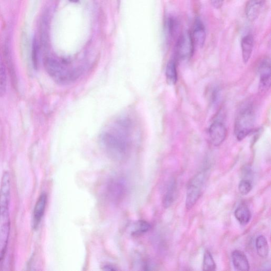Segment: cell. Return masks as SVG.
<instances>
[{
    "instance_id": "cell-1",
    "label": "cell",
    "mask_w": 271,
    "mask_h": 271,
    "mask_svg": "<svg viewBox=\"0 0 271 271\" xmlns=\"http://www.w3.org/2000/svg\"><path fill=\"white\" fill-rule=\"evenodd\" d=\"M132 127L127 118H119L105 128L100 137L104 151L114 161H124L130 154L132 147Z\"/></svg>"
},
{
    "instance_id": "cell-2",
    "label": "cell",
    "mask_w": 271,
    "mask_h": 271,
    "mask_svg": "<svg viewBox=\"0 0 271 271\" xmlns=\"http://www.w3.org/2000/svg\"><path fill=\"white\" fill-rule=\"evenodd\" d=\"M44 66L50 76L57 83L66 84L77 79L81 74L79 68H74L66 60L48 57Z\"/></svg>"
},
{
    "instance_id": "cell-3",
    "label": "cell",
    "mask_w": 271,
    "mask_h": 271,
    "mask_svg": "<svg viewBox=\"0 0 271 271\" xmlns=\"http://www.w3.org/2000/svg\"><path fill=\"white\" fill-rule=\"evenodd\" d=\"M255 116L253 107L251 105L241 109L237 114L234 125V133L237 139L242 141L254 129Z\"/></svg>"
},
{
    "instance_id": "cell-4",
    "label": "cell",
    "mask_w": 271,
    "mask_h": 271,
    "mask_svg": "<svg viewBox=\"0 0 271 271\" xmlns=\"http://www.w3.org/2000/svg\"><path fill=\"white\" fill-rule=\"evenodd\" d=\"M208 172L203 170L195 174L190 180L187 189L186 207L190 210L196 204L202 193Z\"/></svg>"
},
{
    "instance_id": "cell-5",
    "label": "cell",
    "mask_w": 271,
    "mask_h": 271,
    "mask_svg": "<svg viewBox=\"0 0 271 271\" xmlns=\"http://www.w3.org/2000/svg\"><path fill=\"white\" fill-rule=\"evenodd\" d=\"M128 192L127 180L123 177L117 176L110 178L105 187V195L111 202L115 204L122 202Z\"/></svg>"
},
{
    "instance_id": "cell-6",
    "label": "cell",
    "mask_w": 271,
    "mask_h": 271,
    "mask_svg": "<svg viewBox=\"0 0 271 271\" xmlns=\"http://www.w3.org/2000/svg\"><path fill=\"white\" fill-rule=\"evenodd\" d=\"M9 205L0 204V262L6 255L10 232Z\"/></svg>"
},
{
    "instance_id": "cell-7",
    "label": "cell",
    "mask_w": 271,
    "mask_h": 271,
    "mask_svg": "<svg viewBox=\"0 0 271 271\" xmlns=\"http://www.w3.org/2000/svg\"><path fill=\"white\" fill-rule=\"evenodd\" d=\"M194 43L191 33L185 32L180 34L175 45V55L178 61H187L192 56L194 53Z\"/></svg>"
},
{
    "instance_id": "cell-8",
    "label": "cell",
    "mask_w": 271,
    "mask_h": 271,
    "mask_svg": "<svg viewBox=\"0 0 271 271\" xmlns=\"http://www.w3.org/2000/svg\"><path fill=\"white\" fill-rule=\"evenodd\" d=\"M228 130L223 123L216 120L209 128L211 143L215 146L221 145L227 138Z\"/></svg>"
},
{
    "instance_id": "cell-9",
    "label": "cell",
    "mask_w": 271,
    "mask_h": 271,
    "mask_svg": "<svg viewBox=\"0 0 271 271\" xmlns=\"http://www.w3.org/2000/svg\"><path fill=\"white\" fill-rule=\"evenodd\" d=\"M260 87L262 90L269 88L270 86V63L269 58H264L259 66Z\"/></svg>"
},
{
    "instance_id": "cell-10",
    "label": "cell",
    "mask_w": 271,
    "mask_h": 271,
    "mask_svg": "<svg viewBox=\"0 0 271 271\" xmlns=\"http://www.w3.org/2000/svg\"><path fill=\"white\" fill-rule=\"evenodd\" d=\"M48 202V195L47 193H42L40 194L35 206L33 214V228L36 229L44 214L45 209Z\"/></svg>"
},
{
    "instance_id": "cell-11",
    "label": "cell",
    "mask_w": 271,
    "mask_h": 271,
    "mask_svg": "<svg viewBox=\"0 0 271 271\" xmlns=\"http://www.w3.org/2000/svg\"><path fill=\"white\" fill-rule=\"evenodd\" d=\"M265 0H249L246 8L245 14L251 21L257 19L265 5Z\"/></svg>"
},
{
    "instance_id": "cell-12",
    "label": "cell",
    "mask_w": 271,
    "mask_h": 271,
    "mask_svg": "<svg viewBox=\"0 0 271 271\" xmlns=\"http://www.w3.org/2000/svg\"><path fill=\"white\" fill-rule=\"evenodd\" d=\"M191 36L195 44L202 48L206 40V32L204 25L199 19L195 20Z\"/></svg>"
},
{
    "instance_id": "cell-13",
    "label": "cell",
    "mask_w": 271,
    "mask_h": 271,
    "mask_svg": "<svg viewBox=\"0 0 271 271\" xmlns=\"http://www.w3.org/2000/svg\"><path fill=\"white\" fill-rule=\"evenodd\" d=\"M232 259L235 268L238 270L247 271L250 265L246 255L242 251L235 250L232 254Z\"/></svg>"
},
{
    "instance_id": "cell-14",
    "label": "cell",
    "mask_w": 271,
    "mask_h": 271,
    "mask_svg": "<svg viewBox=\"0 0 271 271\" xmlns=\"http://www.w3.org/2000/svg\"><path fill=\"white\" fill-rule=\"evenodd\" d=\"M176 183L174 179H172L170 180L163 198L162 203L164 208H169L173 204L176 197Z\"/></svg>"
},
{
    "instance_id": "cell-15",
    "label": "cell",
    "mask_w": 271,
    "mask_h": 271,
    "mask_svg": "<svg viewBox=\"0 0 271 271\" xmlns=\"http://www.w3.org/2000/svg\"><path fill=\"white\" fill-rule=\"evenodd\" d=\"M254 48V39L252 35L249 34L243 37L241 41L242 57L244 63H247L250 59Z\"/></svg>"
},
{
    "instance_id": "cell-16",
    "label": "cell",
    "mask_w": 271,
    "mask_h": 271,
    "mask_svg": "<svg viewBox=\"0 0 271 271\" xmlns=\"http://www.w3.org/2000/svg\"><path fill=\"white\" fill-rule=\"evenodd\" d=\"M234 215L241 225H246L252 217L251 211L245 204L240 205L235 210Z\"/></svg>"
},
{
    "instance_id": "cell-17",
    "label": "cell",
    "mask_w": 271,
    "mask_h": 271,
    "mask_svg": "<svg viewBox=\"0 0 271 271\" xmlns=\"http://www.w3.org/2000/svg\"><path fill=\"white\" fill-rule=\"evenodd\" d=\"M165 76L169 85H174L177 81V65L175 60L171 59L165 70Z\"/></svg>"
},
{
    "instance_id": "cell-18",
    "label": "cell",
    "mask_w": 271,
    "mask_h": 271,
    "mask_svg": "<svg viewBox=\"0 0 271 271\" xmlns=\"http://www.w3.org/2000/svg\"><path fill=\"white\" fill-rule=\"evenodd\" d=\"M256 248L258 255L261 258L265 259L268 257L269 246L266 237L263 235L258 236L256 239Z\"/></svg>"
},
{
    "instance_id": "cell-19",
    "label": "cell",
    "mask_w": 271,
    "mask_h": 271,
    "mask_svg": "<svg viewBox=\"0 0 271 271\" xmlns=\"http://www.w3.org/2000/svg\"><path fill=\"white\" fill-rule=\"evenodd\" d=\"M151 228V225L147 221L140 220L133 224L131 234L132 236L139 237L147 233Z\"/></svg>"
},
{
    "instance_id": "cell-20",
    "label": "cell",
    "mask_w": 271,
    "mask_h": 271,
    "mask_svg": "<svg viewBox=\"0 0 271 271\" xmlns=\"http://www.w3.org/2000/svg\"><path fill=\"white\" fill-rule=\"evenodd\" d=\"M216 269V264L212 253L209 250L205 252L202 264V269L206 271H213Z\"/></svg>"
},
{
    "instance_id": "cell-21",
    "label": "cell",
    "mask_w": 271,
    "mask_h": 271,
    "mask_svg": "<svg viewBox=\"0 0 271 271\" xmlns=\"http://www.w3.org/2000/svg\"><path fill=\"white\" fill-rule=\"evenodd\" d=\"M7 74L5 66L0 62V97L5 95L7 91Z\"/></svg>"
},
{
    "instance_id": "cell-22",
    "label": "cell",
    "mask_w": 271,
    "mask_h": 271,
    "mask_svg": "<svg viewBox=\"0 0 271 271\" xmlns=\"http://www.w3.org/2000/svg\"><path fill=\"white\" fill-rule=\"evenodd\" d=\"M252 187V184L250 179H243L239 184L238 190L241 194L245 195L251 192Z\"/></svg>"
},
{
    "instance_id": "cell-23",
    "label": "cell",
    "mask_w": 271,
    "mask_h": 271,
    "mask_svg": "<svg viewBox=\"0 0 271 271\" xmlns=\"http://www.w3.org/2000/svg\"><path fill=\"white\" fill-rule=\"evenodd\" d=\"M39 45L36 38L34 39L32 46V59L34 68L38 69L39 65Z\"/></svg>"
},
{
    "instance_id": "cell-24",
    "label": "cell",
    "mask_w": 271,
    "mask_h": 271,
    "mask_svg": "<svg viewBox=\"0 0 271 271\" xmlns=\"http://www.w3.org/2000/svg\"><path fill=\"white\" fill-rule=\"evenodd\" d=\"M177 21L174 18H170L168 21V29L169 34L173 38L176 35L178 29Z\"/></svg>"
},
{
    "instance_id": "cell-25",
    "label": "cell",
    "mask_w": 271,
    "mask_h": 271,
    "mask_svg": "<svg viewBox=\"0 0 271 271\" xmlns=\"http://www.w3.org/2000/svg\"><path fill=\"white\" fill-rule=\"evenodd\" d=\"M224 0H210L211 4L216 9H220L223 6Z\"/></svg>"
},
{
    "instance_id": "cell-26",
    "label": "cell",
    "mask_w": 271,
    "mask_h": 271,
    "mask_svg": "<svg viewBox=\"0 0 271 271\" xmlns=\"http://www.w3.org/2000/svg\"><path fill=\"white\" fill-rule=\"evenodd\" d=\"M103 269L105 270H116L118 269L116 266L112 265L106 264L103 266Z\"/></svg>"
},
{
    "instance_id": "cell-27",
    "label": "cell",
    "mask_w": 271,
    "mask_h": 271,
    "mask_svg": "<svg viewBox=\"0 0 271 271\" xmlns=\"http://www.w3.org/2000/svg\"><path fill=\"white\" fill-rule=\"evenodd\" d=\"M70 1L72 3H78L79 2V0H70Z\"/></svg>"
}]
</instances>
